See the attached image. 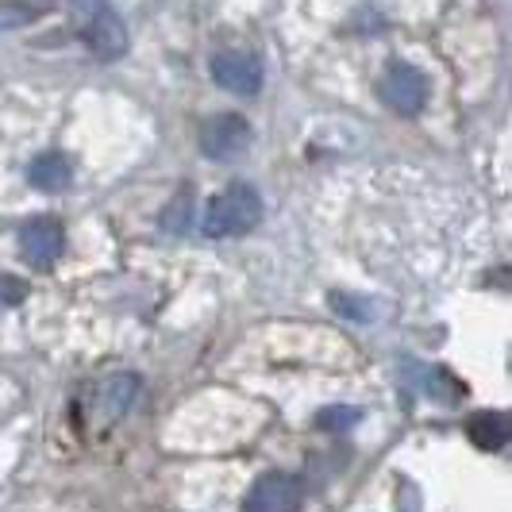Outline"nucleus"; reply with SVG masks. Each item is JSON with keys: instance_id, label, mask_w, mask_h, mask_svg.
<instances>
[{"instance_id": "9d476101", "label": "nucleus", "mask_w": 512, "mask_h": 512, "mask_svg": "<svg viewBox=\"0 0 512 512\" xmlns=\"http://www.w3.org/2000/svg\"><path fill=\"white\" fill-rule=\"evenodd\" d=\"M466 436L474 439V447H486V451H501L509 443V420L501 412H478L466 428Z\"/></svg>"}, {"instance_id": "ddd939ff", "label": "nucleus", "mask_w": 512, "mask_h": 512, "mask_svg": "<svg viewBox=\"0 0 512 512\" xmlns=\"http://www.w3.org/2000/svg\"><path fill=\"white\" fill-rule=\"evenodd\" d=\"M316 424H320L324 432H343V428H355V424H359V409H347V405H339V409H324Z\"/></svg>"}, {"instance_id": "423d86ee", "label": "nucleus", "mask_w": 512, "mask_h": 512, "mask_svg": "<svg viewBox=\"0 0 512 512\" xmlns=\"http://www.w3.org/2000/svg\"><path fill=\"white\" fill-rule=\"evenodd\" d=\"M212 81L228 93L239 97H255L262 89V62L247 51H220L212 58Z\"/></svg>"}, {"instance_id": "9b49d317", "label": "nucleus", "mask_w": 512, "mask_h": 512, "mask_svg": "<svg viewBox=\"0 0 512 512\" xmlns=\"http://www.w3.org/2000/svg\"><path fill=\"white\" fill-rule=\"evenodd\" d=\"M158 224H162V231H166V235H185V231H189V224H193V193H189V189H181L178 197L162 208Z\"/></svg>"}, {"instance_id": "20e7f679", "label": "nucleus", "mask_w": 512, "mask_h": 512, "mask_svg": "<svg viewBox=\"0 0 512 512\" xmlns=\"http://www.w3.org/2000/svg\"><path fill=\"white\" fill-rule=\"evenodd\" d=\"M378 97H382L397 116H416L428 104V81L420 70H412L405 62H393L378 81Z\"/></svg>"}, {"instance_id": "39448f33", "label": "nucleus", "mask_w": 512, "mask_h": 512, "mask_svg": "<svg viewBox=\"0 0 512 512\" xmlns=\"http://www.w3.org/2000/svg\"><path fill=\"white\" fill-rule=\"evenodd\" d=\"M301 501H305V486H301L293 474L270 470V474L255 478V486L247 493L243 509L247 512H297Z\"/></svg>"}, {"instance_id": "2eb2a0df", "label": "nucleus", "mask_w": 512, "mask_h": 512, "mask_svg": "<svg viewBox=\"0 0 512 512\" xmlns=\"http://www.w3.org/2000/svg\"><path fill=\"white\" fill-rule=\"evenodd\" d=\"M332 308H339V312H347L351 320H366V312H370V305H359V301H347V297H332Z\"/></svg>"}, {"instance_id": "6e6552de", "label": "nucleus", "mask_w": 512, "mask_h": 512, "mask_svg": "<svg viewBox=\"0 0 512 512\" xmlns=\"http://www.w3.org/2000/svg\"><path fill=\"white\" fill-rule=\"evenodd\" d=\"M27 181L35 185V189H43V193H62V189H70V181H74V166L66 162V154H39L31 166H27Z\"/></svg>"}, {"instance_id": "0eeeda50", "label": "nucleus", "mask_w": 512, "mask_h": 512, "mask_svg": "<svg viewBox=\"0 0 512 512\" xmlns=\"http://www.w3.org/2000/svg\"><path fill=\"white\" fill-rule=\"evenodd\" d=\"M62 247H66V231H62V224L51 220V216L31 220V224L20 228V251H24L27 262L39 266V270L54 266L58 255H62Z\"/></svg>"}, {"instance_id": "1a4fd4ad", "label": "nucleus", "mask_w": 512, "mask_h": 512, "mask_svg": "<svg viewBox=\"0 0 512 512\" xmlns=\"http://www.w3.org/2000/svg\"><path fill=\"white\" fill-rule=\"evenodd\" d=\"M135 393H139V378H135V374H116V378H108V382L101 385V416L104 420H120V416L131 409Z\"/></svg>"}, {"instance_id": "7ed1b4c3", "label": "nucleus", "mask_w": 512, "mask_h": 512, "mask_svg": "<svg viewBox=\"0 0 512 512\" xmlns=\"http://www.w3.org/2000/svg\"><path fill=\"white\" fill-rule=\"evenodd\" d=\"M201 151L216 162H235L251 151V124L235 112H220L201 128Z\"/></svg>"}, {"instance_id": "4468645a", "label": "nucleus", "mask_w": 512, "mask_h": 512, "mask_svg": "<svg viewBox=\"0 0 512 512\" xmlns=\"http://www.w3.org/2000/svg\"><path fill=\"white\" fill-rule=\"evenodd\" d=\"M20 301H24V282H16V278H4V274H0V308L20 305Z\"/></svg>"}, {"instance_id": "f8f14e48", "label": "nucleus", "mask_w": 512, "mask_h": 512, "mask_svg": "<svg viewBox=\"0 0 512 512\" xmlns=\"http://www.w3.org/2000/svg\"><path fill=\"white\" fill-rule=\"evenodd\" d=\"M43 8L39 4H27V0H12V4H0V31H8V27H24L31 24L35 16H39Z\"/></svg>"}, {"instance_id": "f03ea898", "label": "nucleus", "mask_w": 512, "mask_h": 512, "mask_svg": "<svg viewBox=\"0 0 512 512\" xmlns=\"http://www.w3.org/2000/svg\"><path fill=\"white\" fill-rule=\"evenodd\" d=\"M262 220V201L251 185H231L228 193H220L205 212V235L208 239H231L243 231L258 228Z\"/></svg>"}, {"instance_id": "f257e3e1", "label": "nucleus", "mask_w": 512, "mask_h": 512, "mask_svg": "<svg viewBox=\"0 0 512 512\" xmlns=\"http://www.w3.org/2000/svg\"><path fill=\"white\" fill-rule=\"evenodd\" d=\"M74 20L85 35V47L101 62H116L128 51V27L108 8V0H74Z\"/></svg>"}]
</instances>
